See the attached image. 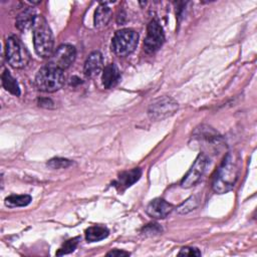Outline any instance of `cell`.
Wrapping results in <instances>:
<instances>
[{
  "mask_svg": "<svg viewBox=\"0 0 257 257\" xmlns=\"http://www.w3.org/2000/svg\"><path fill=\"white\" fill-rule=\"evenodd\" d=\"M239 171V159L237 155L228 153L215 173L212 183L214 192L224 194L231 191L238 179Z\"/></svg>",
  "mask_w": 257,
  "mask_h": 257,
  "instance_id": "cell-1",
  "label": "cell"
},
{
  "mask_svg": "<svg viewBox=\"0 0 257 257\" xmlns=\"http://www.w3.org/2000/svg\"><path fill=\"white\" fill-rule=\"evenodd\" d=\"M33 43L37 55L49 57L53 53V35L51 29L41 15H37L33 25Z\"/></svg>",
  "mask_w": 257,
  "mask_h": 257,
  "instance_id": "cell-2",
  "label": "cell"
},
{
  "mask_svg": "<svg viewBox=\"0 0 257 257\" xmlns=\"http://www.w3.org/2000/svg\"><path fill=\"white\" fill-rule=\"evenodd\" d=\"M65 82L63 70L49 64L41 67L35 76L36 87L44 92H54L59 90Z\"/></svg>",
  "mask_w": 257,
  "mask_h": 257,
  "instance_id": "cell-3",
  "label": "cell"
},
{
  "mask_svg": "<svg viewBox=\"0 0 257 257\" xmlns=\"http://www.w3.org/2000/svg\"><path fill=\"white\" fill-rule=\"evenodd\" d=\"M5 54L8 63L14 68H23L30 61V53L16 36H10L6 40Z\"/></svg>",
  "mask_w": 257,
  "mask_h": 257,
  "instance_id": "cell-4",
  "label": "cell"
},
{
  "mask_svg": "<svg viewBox=\"0 0 257 257\" xmlns=\"http://www.w3.org/2000/svg\"><path fill=\"white\" fill-rule=\"evenodd\" d=\"M139 34L133 29L117 30L111 40V49L117 56H126L137 47Z\"/></svg>",
  "mask_w": 257,
  "mask_h": 257,
  "instance_id": "cell-5",
  "label": "cell"
},
{
  "mask_svg": "<svg viewBox=\"0 0 257 257\" xmlns=\"http://www.w3.org/2000/svg\"><path fill=\"white\" fill-rule=\"evenodd\" d=\"M179 108L178 102L171 96H162L155 99L148 108L149 117L153 120H162L175 114Z\"/></svg>",
  "mask_w": 257,
  "mask_h": 257,
  "instance_id": "cell-6",
  "label": "cell"
},
{
  "mask_svg": "<svg viewBox=\"0 0 257 257\" xmlns=\"http://www.w3.org/2000/svg\"><path fill=\"white\" fill-rule=\"evenodd\" d=\"M76 50L74 46L70 44H61L51 54L48 64L58 69L64 70L74 62Z\"/></svg>",
  "mask_w": 257,
  "mask_h": 257,
  "instance_id": "cell-7",
  "label": "cell"
},
{
  "mask_svg": "<svg viewBox=\"0 0 257 257\" xmlns=\"http://www.w3.org/2000/svg\"><path fill=\"white\" fill-rule=\"evenodd\" d=\"M165 41V34L162 26L157 20H152L148 24L147 36L144 42V49L147 53H155L158 51Z\"/></svg>",
  "mask_w": 257,
  "mask_h": 257,
  "instance_id": "cell-8",
  "label": "cell"
},
{
  "mask_svg": "<svg viewBox=\"0 0 257 257\" xmlns=\"http://www.w3.org/2000/svg\"><path fill=\"white\" fill-rule=\"evenodd\" d=\"M207 166H208V157L204 153L199 154L193 166L188 171L186 176L183 178L181 182V187L188 189L195 186L205 174Z\"/></svg>",
  "mask_w": 257,
  "mask_h": 257,
  "instance_id": "cell-9",
  "label": "cell"
},
{
  "mask_svg": "<svg viewBox=\"0 0 257 257\" xmlns=\"http://www.w3.org/2000/svg\"><path fill=\"white\" fill-rule=\"evenodd\" d=\"M194 138L198 142L202 143V145L207 149L209 148L218 149V147L223 144V140L221 136L217 132H215L213 128L206 125H202L199 128H197L194 134Z\"/></svg>",
  "mask_w": 257,
  "mask_h": 257,
  "instance_id": "cell-10",
  "label": "cell"
},
{
  "mask_svg": "<svg viewBox=\"0 0 257 257\" xmlns=\"http://www.w3.org/2000/svg\"><path fill=\"white\" fill-rule=\"evenodd\" d=\"M102 67H103V59H102L101 53L99 51H93L87 56L84 62V66H83L84 75L89 78L95 77L99 74Z\"/></svg>",
  "mask_w": 257,
  "mask_h": 257,
  "instance_id": "cell-11",
  "label": "cell"
},
{
  "mask_svg": "<svg viewBox=\"0 0 257 257\" xmlns=\"http://www.w3.org/2000/svg\"><path fill=\"white\" fill-rule=\"evenodd\" d=\"M173 211V206L163 199L153 200L147 207V214L155 219L166 218Z\"/></svg>",
  "mask_w": 257,
  "mask_h": 257,
  "instance_id": "cell-12",
  "label": "cell"
},
{
  "mask_svg": "<svg viewBox=\"0 0 257 257\" xmlns=\"http://www.w3.org/2000/svg\"><path fill=\"white\" fill-rule=\"evenodd\" d=\"M37 15L35 14L34 9L28 7L22 10L16 17V27L20 31H27L31 28H33V25L35 23Z\"/></svg>",
  "mask_w": 257,
  "mask_h": 257,
  "instance_id": "cell-13",
  "label": "cell"
},
{
  "mask_svg": "<svg viewBox=\"0 0 257 257\" xmlns=\"http://www.w3.org/2000/svg\"><path fill=\"white\" fill-rule=\"evenodd\" d=\"M120 79V72L117 66L113 63L107 64L102 71V84L105 88H110L114 86Z\"/></svg>",
  "mask_w": 257,
  "mask_h": 257,
  "instance_id": "cell-14",
  "label": "cell"
},
{
  "mask_svg": "<svg viewBox=\"0 0 257 257\" xmlns=\"http://www.w3.org/2000/svg\"><path fill=\"white\" fill-rule=\"evenodd\" d=\"M142 176V170L140 168H135L131 171H125L122 172L117 179L116 186L120 189H126L131 187L133 184H135Z\"/></svg>",
  "mask_w": 257,
  "mask_h": 257,
  "instance_id": "cell-15",
  "label": "cell"
},
{
  "mask_svg": "<svg viewBox=\"0 0 257 257\" xmlns=\"http://www.w3.org/2000/svg\"><path fill=\"white\" fill-rule=\"evenodd\" d=\"M111 17V8L106 3H101L95 10L94 13V26L103 27L105 26Z\"/></svg>",
  "mask_w": 257,
  "mask_h": 257,
  "instance_id": "cell-16",
  "label": "cell"
},
{
  "mask_svg": "<svg viewBox=\"0 0 257 257\" xmlns=\"http://www.w3.org/2000/svg\"><path fill=\"white\" fill-rule=\"evenodd\" d=\"M108 229L104 226L95 225L88 227L85 230V238L88 242H97L108 236Z\"/></svg>",
  "mask_w": 257,
  "mask_h": 257,
  "instance_id": "cell-17",
  "label": "cell"
},
{
  "mask_svg": "<svg viewBox=\"0 0 257 257\" xmlns=\"http://www.w3.org/2000/svg\"><path fill=\"white\" fill-rule=\"evenodd\" d=\"M2 85L10 93L18 96L20 95V88L16 79L11 75L8 69H5L2 73Z\"/></svg>",
  "mask_w": 257,
  "mask_h": 257,
  "instance_id": "cell-18",
  "label": "cell"
},
{
  "mask_svg": "<svg viewBox=\"0 0 257 257\" xmlns=\"http://www.w3.org/2000/svg\"><path fill=\"white\" fill-rule=\"evenodd\" d=\"M31 202L29 195H11L5 199V205L8 207H24Z\"/></svg>",
  "mask_w": 257,
  "mask_h": 257,
  "instance_id": "cell-19",
  "label": "cell"
},
{
  "mask_svg": "<svg viewBox=\"0 0 257 257\" xmlns=\"http://www.w3.org/2000/svg\"><path fill=\"white\" fill-rule=\"evenodd\" d=\"M199 206V199L197 196H191L189 199H187L183 204H181L177 211L180 214H187L193 210H195Z\"/></svg>",
  "mask_w": 257,
  "mask_h": 257,
  "instance_id": "cell-20",
  "label": "cell"
},
{
  "mask_svg": "<svg viewBox=\"0 0 257 257\" xmlns=\"http://www.w3.org/2000/svg\"><path fill=\"white\" fill-rule=\"evenodd\" d=\"M79 242V237H74L72 239H69L67 241H65L62 246L58 249V251L56 252V255L60 256V255H64V254H68L72 251H74V249L76 248L77 244Z\"/></svg>",
  "mask_w": 257,
  "mask_h": 257,
  "instance_id": "cell-21",
  "label": "cell"
},
{
  "mask_svg": "<svg viewBox=\"0 0 257 257\" xmlns=\"http://www.w3.org/2000/svg\"><path fill=\"white\" fill-rule=\"evenodd\" d=\"M72 164L71 161L63 158H53L47 162V167L51 169H65Z\"/></svg>",
  "mask_w": 257,
  "mask_h": 257,
  "instance_id": "cell-22",
  "label": "cell"
},
{
  "mask_svg": "<svg viewBox=\"0 0 257 257\" xmlns=\"http://www.w3.org/2000/svg\"><path fill=\"white\" fill-rule=\"evenodd\" d=\"M162 232V228L159 226V224H149L146 227H144L142 233L146 236H154L157 234H160Z\"/></svg>",
  "mask_w": 257,
  "mask_h": 257,
  "instance_id": "cell-23",
  "label": "cell"
},
{
  "mask_svg": "<svg viewBox=\"0 0 257 257\" xmlns=\"http://www.w3.org/2000/svg\"><path fill=\"white\" fill-rule=\"evenodd\" d=\"M180 256H201V252L195 247H184L179 252Z\"/></svg>",
  "mask_w": 257,
  "mask_h": 257,
  "instance_id": "cell-24",
  "label": "cell"
},
{
  "mask_svg": "<svg viewBox=\"0 0 257 257\" xmlns=\"http://www.w3.org/2000/svg\"><path fill=\"white\" fill-rule=\"evenodd\" d=\"M106 255L107 256H113V257H119V256H128L130 253L125 252V251H122V250L114 249V250H111L110 252H108Z\"/></svg>",
  "mask_w": 257,
  "mask_h": 257,
  "instance_id": "cell-25",
  "label": "cell"
},
{
  "mask_svg": "<svg viewBox=\"0 0 257 257\" xmlns=\"http://www.w3.org/2000/svg\"><path fill=\"white\" fill-rule=\"evenodd\" d=\"M44 101H45V102H43L41 99H39V105H40V106H43V107H49V104H53L50 99L45 98Z\"/></svg>",
  "mask_w": 257,
  "mask_h": 257,
  "instance_id": "cell-26",
  "label": "cell"
}]
</instances>
